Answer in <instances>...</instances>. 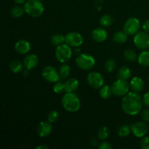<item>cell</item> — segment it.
I'll return each instance as SVG.
<instances>
[{
  "mask_svg": "<svg viewBox=\"0 0 149 149\" xmlns=\"http://www.w3.org/2000/svg\"><path fill=\"white\" fill-rule=\"evenodd\" d=\"M143 105V97L135 92H129L123 96L121 103L122 109L129 116H136L141 111Z\"/></svg>",
  "mask_w": 149,
  "mask_h": 149,
  "instance_id": "6da1fadb",
  "label": "cell"
},
{
  "mask_svg": "<svg viewBox=\"0 0 149 149\" xmlns=\"http://www.w3.org/2000/svg\"><path fill=\"white\" fill-rule=\"evenodd\" d=\"M61 104L65 111L71 113L77 112L81 108V102L74 93H65L61 99Z\"/></svg>",
  "mask_w": 149,
  "mask_h": 149,
  "instance_id": "7a4b0ae2",
  "label": "cell"
},
{
  "mask_svg": "<svg viewBox=\"0 0 149 149\" xmlns=\"http://www.w3.org/2000/svg\"><path fill=\"white\" fill-rule=\"evenodd\" d=\"M25 12L32 17H39L45 12V6L39 0H27L23 4Z\"/></svg>",
  "mask_w": 149,
  "mask_h": 149,
  "instance_id": "3957f363",
  "label": "cell"
},
{
  "mask_svg": "<svg viewBox=\"0 0 149 149\" xmlns=\"http://www.w3.org/2000/svg\"><path fill=\"white\" fill-rule=\"evenodd\" d=\"M71 47L65 43L56 47L55 55L58 62L61 63H66L71 60L73 55V51Z\"/></svg>",
  "mask_w": 149,
  "mask_h": 149,
  "instance_id": "277c9868",
  "label": "cell"
},
{
  "mask_svg": "<svg viewBox=\"0 0 149 149\" xmlns=\"http://www.w3.org/2000/svg\"><path fill=\"white\" fill-rule=\"evenodd\" d=\"M76 64L80 69L89 71L95 65V59L90 54L81 53L76 58Z\"/></svg>",
  "mask_w": 149,
  "mask_h": 149,
  "instance_id": "5b68a950",
  "label": "cell"
},
{
  "mask_svg": "<svg viewBox=\"0 0 149 149\" xmlns=\"http://www.w3.org/2000/svg\"><path fill=\"white\" fill-rule=\"evenodd\" d=\"M111 87L113 95L117 97H123L129 93L130 86L127 80L118 79L117 80L113 81Z\"/></svg>",
  "mask_w": 149,
  "mask_h": 149,
  "instance_id": "8992f818",
  "label": "cell"
},
{
  "mask_svg": "<svg viewBox=\"0 0 149 149\" xmlns=\"http://www.w3.org/2000/svg\"><path fill=\"white\" fill-rule=\"evenodd\" d=\"M141 29V22L137 17H132L128 18L124 24L123 31L128 36H134Z\"/></svg>",
  "mask_w": 149,
  "mask_h": 149,
  "instance_id": "52a82bcc",
  "label": "cell"
},
{
  "mask_svg": "<svg viewBox=\"0 0 149 149\" xmlns=\"http://www.w3.org/2000/svg\"><path fill=\"white\" fill-rule=\"evenodd\" d=\"M133 42L135 46L141 50L149 49V33L145 31H138L134 35Z\"/></svg>",
  "mask_w": 149,
  "mask_h": 149,
  "instance_id": "ba28073f",
  "label": "cell"
},
{
  "mask_svg": "<svg viewBox=\"0 0 149 149\" xmlns=\"http://www.w3.org/2000/svg\"><path fill=\"white\" fill-rule=\"evenodd\" d=\"M65 43L71 47H79L84 43V38L78 32H69L65 36Z\"/></svg>",
  "mask_w": 149,
  "mask_h": 149,
  "instance_id": "9c48e42d",
  "label": "cell"
},
{
  "mask_svg": "<svg viewBox=\"0 0 149 149\" xmlns=\"http://www.w3.org/2000/svg\"><path fill=\"white\" fill-rule=\"evenodd\" d=\"M87 84L94 89H100L104 85V78L100 73L92 71L87 77Z\"/></svg>",
  "mask_w": 149,
  "mask_h": 149,
  "instance_id": "30bf717a",
  "label": "cell"
},
{
  "mask_svg": "<svg viewBox=\"0 0 149 149\" xmlns=\"http://www.w3.org/2000/svg\"><path fill=\"white\" fill-rule=\"evenodd\" d=\"M42 76L47 81L50 83H55L59 81L60 77L59 71L53 66L47 65L43 68L42 71Z\"/></svg>",
  "mask_w": 149,
  "mask_h": 149,
  "instance_id": "8fae6325",
  "label": "cell"
},
{
  "mask_svg": "<svg viewBox=\"0 0 149 149\" xmlns=\"http://www.w3.org/2000/svg\"><path fill=\"white\" fill-rule=\"evenodd\" d=\"M131 132L136 138H142L145 137L148 132V126L146 122L141 121L133 124L131 127Z\"/></svg>",
  "mask_w": 149,
  "mask_h": 149,
  "instance_id": "7c38bea8",
  "label": "cell"
},
{
  "mask_svg": "<svg viewBox=\"0 0 149 149\" xmlns=\"http://www.w3.org/2000/svg\"><path fill=\"white\" fill-rule=\"evenodd\" d=\"M52 131V123L48 121H42L37 126V134L40 138H46L49 136Z\"/></svg>",
  "mask_w": 149,
  "mask_h": 149,
  "instance_id": "4fadbf2b",
  "label": "cell"
},
{
  "mask_svg": "<svg viewBox=\"0 0 149 149\" xmlns=\"http://www.w3.org/2000/svg\"><path fill=\"white\" fill-rule=\"evenodd\" d=\"M23 63L26 70L31 71L37 66L39 63V58L35 54H29L24 58Z\"/></svg>",
  "mask_w": 149,
  "mask_h": 149,
  "instance_id": "5bb4252c",
  "label": "cell"
},
{
  "mask_svg": "<svg viewBox=\"0 0 149 149\" xmlns=\"http://www.w3.org/2000/svg\"><path fill=\"white\" fill-rule=\"evenodd\" d=\"M15 50L17 53L20 55H25V54L29 53V51L31 50V44L26 39H20L17 41L15 44Z\"/></svg>",
  "mask_w": 149,
  "mask_h": 149,
  "instance_id": "9a60e30c",
  "label": "cell"
},
{
  "mask_svg": "<svg viewBox=\"0 0 149 149\" xmlns=\"http://www.w3.org/2000/svg\"><path fill=\"white\" fill-rule=\"evenodd\" d=\"M92 38L96 42H103L107 39L108 33L103 28H96L92 31Z\"/></svg>",
  "mask_w": 149,
  "mask_h": 149,
  "instance_id": "2e32d148",
  "label": "cell"
},
{
  "mask_svg": "<svg viewBox=\"0 0 149 149\" xmlns=\"http://www.w3.org/2000/svg\"><path fill=\"white\" fill-rule=\"evenodd\" d=\"M130 86L131 90L135 93H140L143 91L145 87V83L142 78L139 77H134L130 81Z\"/></svg>",
  "mask_w": 149,
  "mask_h": 149,
  "instance_id": "e0dca14e",
  "label": "cell"
},
{
  "mask_svg": "<svg viewBox=\"0 0 149 149\" xmlns=\"http://www.w3.org/2000/svg\"><path fill=\"white\" fill-rule=\"evenodd\" d=\"M65 93H74L79 86V81L77 79L71 78L64 82Z\"/></svg>",
  "mask_w": 149,
  "mask_h": 149,
  "instance_id": "ac0fdd59",
  "label": "cell"
},
{
  "mask_svg": "<svg viewBox=\"0 0 149 149\" xmlns=\"http://www.w3.org/2000/svg\"><path fill=\"white\" fill-rule=\"evenodd\" d=\"M138 62L141 66H149V50H143L138 56Z\"/></svg>",
  "mask_w": 149,
  "mask_h": 149,
  "instance_id": "d6986e66",
  "label": "cell"
},
{
  "mask_svg": "<svg viewBox=\"0 0 149 149\" xmlns=\"http://www.w3.org/2000/svg\"><path fill=\"white\" fill-rule=\"evenodd\" d=\"M23 67L24 65H23V63L20 62L18 60H13L10 63V65H9L10 70L14 74H18V73L22 72Z\"/></svg>",
  "mask_w": 149,
  "mask_h": 149,
  "instance_id": "ffe728a7",
  "label": "cell"
},
{
  "mask_svg": "<svg viewBox=\"0 0 149 149\" xmlns=\"http://www.w3.org/2000/svg\"><path fill=\"white\" fill-rule=\"evenodd\" d=\"M127 36L124 31H119L113 33V41L116 44H124L127 40Z\"/></svg>",
  "mask_w": 149,
  "mask_h": 149,
  "instance_id": "44dd1931",
  "label": "cell"
},
{
  "mask_svg": "<svg viewBox=\"0 0 149 149\" xmlns=\"http://www.w3.org/2000/svg\"><path fill=\"white\" fill-rule=\"evenodd\" d=\"M132 75V71L127 66H122L119 69L117 73L118 79L127 80L129 79Z\"/></svg>",
  "mask_w": 149,
  "mask_h": 149,
  "instance_id": "7402d4cb",
  "label": "cell"
},
{
  "mask_svg": "<svg viewBox=\"0 0 149 149\" xmlns=\"http://www.w3.org/2000/svg\"><path fill=\"white\" fill-rule=\"evenodd\" d=\"M99 95L101 97V98L104 99V100H107V99L110 98L111 96L113 95L111 90V87L108 84H104L103 87H101L99 90Z\"/></svg>",
  "mask_w": 149,
  "mask_h": 149,
  "instance_id": "603a6c76",
  "label": "cell"
},
{
  "mask_svg": "<svg viewBox=\"0 0 149 149\" xmlns=\"http://www.w3.org/2000/svg\"><path fill=\"white\" fill-rule=\"evenodd\" d=\"M24 13H26L24 7L20 6V4H17V5L13 7L10 10V14H11L12 17H15V18L22 17Z\"/></svg>",
  "mask_w": 149,
  "mask_h": 149,
  "instance_id": "cb8c5ba5",
  "label": "cell"
},
{
  "mask_svg": "<svg viewBox=\"0 0 149 149\" xmlns=\"http://www.w3.org/2000/svg\"><path fill=\"white\" fill-rule=\"evenodd\" d=\"M50 42L52 45L58 47L59 46V45H63V44L65 43V36L61 34V33L54 34L53 36H51Z\"/></svg>",
  "mask_w": 149,
  "mask_h": 149,
  "instance_id": "d4e9b609",
  "label": "cell"
},
{
  "mask_svg": "<svg viewBox=\"0 0 149 149\" xmlns=\"http://www.w3.org/2000/svg\"><path fill=\"white\" fill-rule=\"evenodd\" d=\"M110 135V130L109 128L106 126L101 127L97 131V138L101 141H105L107 139Z\"/></svg>",
  "mask_w": 149,
  "mask_h": 149,
  "instance_id": "484cf974",
  "label": "cell"
},
{
  "mask_svg": "<svg viewBox=\"0 0 149 149\" xmlns=\"http://www.w3.org/2000/svg\"><path fill=\"white\" fill-rule=\"evenodd\" d=\"M59 74L61 79H67L71 73V67L66 63H63L59 68Z\"/></svg>",
  "mask_w": 149,
  "mask_h": 149,
  "instance_id": "4316f807",
  "label": "cell"
},
{
  "mask_svg": "<svg viewBox=\"0 0 149 149\" xmlns=\"http://www.w3.org/2000/svg\"><path fill=\"white\" fill-rule=\"evenodd\" d=\"M113 23V17L109 14H105L100 17V24L103 27H109Z\"/></svg>",
  "mask_w": 149,
  "mask_h": 149,
  "instance_id": "83f0119b",
  "label": "cell"
},
{
  "mask_svg": "<svg viewBox=\"0 0 149 149\" xmlns=\"http://www.w3.org/2000/svg\"><path fill=\"white\" fill-rule=\"evenodd\" d=\"M124 57L125 59L130 62H135L136 60H138L137 54L133 49H127L124 52Z\"/></svg>",
  "mask_w": 149,
  "mask_h": 149,
  "instance_id": "f1b7e54d",
  "label": "cell"
},
{
  "mask_svg": "<svg viewBox=\"0 0 149 149\" xmlns=\"http://www.w3.org/2000/svg\"><path fill=\"white\" fill-rule=\"evenodd\" d=\"M130 132L131 127H130L128 125H122V126L119 127V130H118V135L122 138H125L130 135Z\"/></svg>",
  "mask_w": 149,
  "mask_h": 149,
  "instance_id": "f546056e",
  "label": "cell"
},
{
  "mask_svg": "<svg viewBox=\"0 0 149 149\" xmlns=\"http://www.w3.org/2000/svg\"><path fill=\"white\" fill-rule=\"evenodd\" d=\"M104 68L106 72H113L116 68V63L113 59H108L104 63Z\"/></svg>",
  "mask_w": 149,
  "mask_h": 149,
  "instance_id": "4dcf8cb0",
  "label": "cell"
},
{
  "mask_svg": "<svg viewBox=\"0 0 149 149\" xmlns=\"http://www.w3.org/2000/svg\"><path fill=\"white\" fill-rule=\"evenodd\" d=\"M60 114L59 112L56 110H52L48 113L47 115V121L50 123H55L59 119Z\"/></svg>",
  "mask_w": 149,
  "mask_h": 149,
  "instance_id": "1f68e13d",
  "label": "cell"
},
{
  "mask_svg": "<svg viewBox=\"0 0 149 149\" xmlns=\"http://www.w3.org/2000/svg\"><path fill=\"white\" fill-rule=\"evenodd\" d=\"M52 90L56 94H61L65 91V84L61 81H57L52 87Z\"/></svg>",
  "mask_w": 149,
  "mask_h": 149,
  "instance_id": "d6a6232c",
  "label": "cell"
},
{
  "mask_svg": "<svg viewBox=\"0 0 149 149\" xmlns=\"http://www.w3.org/2000/svg\"><path fill=\"white\" fill-rule=\"evenodd\" d=\"M140 146L142 149H149V137L145 136L142 138L141 143H140Z\"/></svg>",
  "mask_w": 149,
  "mask_h": 149,
  "instance_id": "836d02e7",
  "label": "cell"
},
{
  "mask_svg": "<svg viewBox=\"0 0 149 149\" xmlns=\"http://www.w3.org/2000/svg\"><path fill=\"white\" fill-rule=\"evenodd\" d=\"M141 117L144 122H149V109H145L141 112Z\"/></svg>",
  "mask_w": 149,
  "mask_h": 149,
  "instance_id": "e575fe53",
  "label": "cell"
},
{
  "mask_svg": "<svg viewBox=\"0 0 149 149\" xmlns=\"http://www.w3.org/2000/svg\"><path fill=\"white\" fill-rule=\"evenodd\" d=\"M98 148L100 149H112L113 146L109 142L103 141V142L100 143V145L98 146Z\"/></svg>",
  "mask_w": 149,
  "mask_h": 149,
  "instance_id": "d590c367",
  "label": "cell"
},
{
  "mask_svg": "<svg viewBox=\"0 0 149 149\" xmlns=\"http://www.w3.org/2000/svg\"><path fill=\"white\" fill-rule=\"evenodd\" d=\"M143 101L144 105H146L147 107H149V91L143 95Z\"/></svg>",
  "mask_w": 149,
  "mask_h": 149,
  "instance_id": "8d00e7d4",
  "label": "cell"
},
{
  "mask_svg": "<svg viewBox=\"0 0 149 149\" xmlns=\"http://www.w3.org/2000/svg\"><path fill=\"white\" fill-rule=\"evenodd\" d=\"M142 29L143 30V31L149 33V20H146V21L143 23Z\"/></svg>",
  "mask_w": 149,
  "mask_h": 149,
  "instance_id": "74e56055",
  "label": "cell"
},
{
  "mask_svg": "<svg viewBox=\"0 0 149 149\" xmlns=\"http://www.w3.org/2000/svg\"><path fill=\"white\" fill-rule=\"evenodd\" d=\"M90 145L93 146H95L97 145V140H96L95 138H91V140H90Z\"/></svg>",
  "mask_w": 149,
  "mask_h": 149,
  "instance_id": "f35d334b",
  "label": "cell"
},
{
  "mask_svg": "<svg viewBox=\"0 0 149 149\" xmlns=\"http://www.w3.org/2000/svg\"><path fill=\"white\" fill-rule=\"evenodd\" d=\"M15 3L17 4H24L25 2L26 1V0H14Z\"/></svg>",
  "mask_w": 149,
  "mask_h": 149,
  "instance_id": "ab89813d",
  "label": "cell"
},
{
  "mask_svg": "<svg viewBox=\"0 0 149 149\" xmlns=\"http://www.w3.org/2000/svg\"><path fill=\"white\" fill-rule=\"evenodd\" d=\"M36 149H49V147L46 145H40L36 146Z\"/></svg>",
  "mask_w": 149,
  "mask_h": 149,
  "instance_id": "60d3db41",
  "label": "cell"
},
{
  "mask_svg": "<svg viewBox=\"0 0 149 149\" xmlns=\"http://www.w3.org/2000/svg\"><path fill=\"white\" fill-rule=\"evenodd\" d=\"M39 1H44V0H39Z\"/></svg>",
  "mask_w": 149,
  "mask_h": 149,
  "instance_id": "b9f144b4",
  "label": "cell"
},
{
  "mask_svg": "<svg viewBox=\"0 0 149 149\" xmlns=\"http://www.w3.org/2000/svg\"><path fill=\"white\" fill-rule=\"evenodd\" d=\"M148 79H149V76H148Z\"/></svg>",
  "mask_w": 149,
  "mask_h": 149,
  "instance_id": "7bdbcfd3",
  "label": "cell"
}]
</instances>
